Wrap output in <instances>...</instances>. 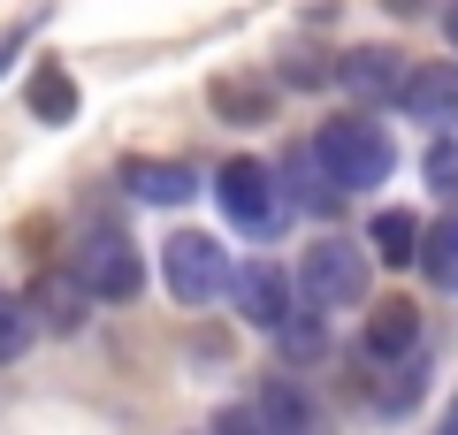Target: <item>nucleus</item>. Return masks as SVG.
Wrapping results in <instances>:
<instances>
[{
	"instance_id": "obj_16",
	"label": "nucleus",
	"mask_w": 458,
	"mask_h": 435,
	"mask_svg": "<svg viewBox=\"0 0 458 435\" xmlns=\"http://www.w3.org/2000/svg\"><path fill=\"white\" fill-rule=\"evenodd\" d=\"M412 260H420V275L436 290H458V214H436V229L420 237V252H412Z\"/></svg>"
},
{
	"instance_id": "obj_18",
	"label": "nucleus",
	"mask_w": 458,
	"mask_h": 435,
	"mask_svg": "<svg viewBox=\"0 0 458 435\" xmlns=\"http://www.w3.org/2000/svg\"><path fill=\"white\" fill-rule=\"evenodd\" d=\"M276 344H283V367H321V359H328V328H321V313H291V321L276 328Z\"/></svg>"
},
{
	"instance_id": "obj_7",
	"label": "nucleus",
	"mask_w": 458,
	"mask_h": 435,
	"mask_svg": "<svg viewBox=\"0 0 458 435\" xmlns=\"http://www.w3.org/2000/svg\"><path fill=\"white\" fill-rule=\"evenodd\" d=\"M336 84L360 107H397V92H405V54L397 47H352V54H336Z\"/></svg>"
},
{
	"instance_id": "obj_2",
	"label": "nucleus",
	"mask_w": 458,
	"mask_h": 435,
	"mask_svg": "<svg viewBox=\"0 0 458 435\" xmlns=\"http://www.w3.org/2000/svg\"><path fill=\"white\" fill-rule=\"evenodd\" d=\"M69 275H77V290L92 306H131L138 290H146V260H138L131 229H114V222H92L69 244Z\"/></svg>"
},
{
	"instance_id": "obj_12",
	"label": "nucleus",
	"mask_w": 458,
	"mask_h": 435,
	"mask_svg": "<svg viewBox=\"0 0 458 435\" xmlns=\"http://www.w3.org/2000/svg\"><path fill=\"white\" fill-rule=\"evenodd\" d=\"M23 313H31V328H54V337H69V328H84L92 298L77 290V275H69V268H47V275L31 283V306H23Z\"/></svg>"
},
{
	"instance_id": "obj_19",
	"label": "nucleus",
	"mask_w": 458,
	"mask_h": 435,
	"mask_svg": "<svg viewBox=\"0 0 458 435\" xmlns=\"http://www.w3.org/2000/svg\"><path fill=\"white\" fill-rule=\"evenodd\" d=\"M276 77L291 84V92H321V84H336V54H321V47H291L276 62Z\"/></svg>"
},
{
	"instance_id": "obj_13",
	"label": "nucleus",
	"mask_w": 458,
	"mask_h": 435,
	"mask_svg": "<svg viewBox=\"0 0 458 435\" xmlns=\"http://www.w3.org/2000/svg\"><path fill=\"white\" fill-rule=\"evenodd\" d=\"M123 192H131L138 207H191L199 176L183 161H123Z\"/></svg>"
},
{
	"instance_id": "obj_20",
	"label": "nucleus",
	"mask_w": 458,
	"mask_h": 435,
	"mask_svg": "<svg viewBox=\"0 0 458 435\" xmlns=\"http://www.w3.org/2000/svg\"><path fill=\"white\" fill-rule=\"evenodd\" d=\"M31 337H38V328H31V313H23V298H16V290H0V367H16V359L31 352Z\"/></svg>"
},
{
	"instance_id": "obj_3",
	"label": "nucleus",
	"mask_w": 458,
	"mask_h": 435,
	"mask_svg": "<svg viewBox=\"0 0 458 435\" xmlns=\"http://www.w3.org/2000/svg\"><path fill=\"white\" fill-rule=\"evenodd\" d=\"M291 290L306 298L313 313H344V306H360V298H367V252H360L352 237H313L306 252H298Z\"/></svg>"
},
{
	"instance_id": "obj_17",
	"label": "nucleus",
	"mask_w": 458,
	"mask_h": 435,
	"mask_svg": "<svg viewBox=\"0 0 458 435\" xmlns=\"http://www.w3.org/2000/svg\"><path fill=\"white\" fill-rule=\"evenodd\" d=\"M412 252H420V222L405 207H382L375 214V260L382 268H412Z\"/></svg>"
},
{
	"instance_id": "obj_4",
	"label": "nucleus",
	"mask_w": 458,
	"mask_h": 435,
	"mask_svg": "<svg viewBox=\"0 0 458 435\" xmlns=\"http://www.w3.org/2000/svg\"><path fill=\"white\" fill-rule=\"evenodd\" d=\"M161 283L176 306H214V298H229V252L207 237V229H176V237L161 244Z\"/></svg>"
},
{
	"instance_id": "obj_22",
	"label": "nucleus",
	"mask_w": 458,
	"mask_h": 435,
	"mask_svg": "<svg viewBox=\"0 0 458 435\" xmlns=\"http://www.w3.org/2000/svg\"><path fill=\"white\" fill-rule=\"evenodd\" d=\"M207 435H260V420L245 413V405H222V413H214V428Z\"/></svg>"
},
{
	"instance_id": "obj_23",
	"label": "nucleus",
	"mask_w": 458,
	"mask_h": 435,
	"mask_svg": "<svg viewBox=\"0 0 458 435\" xmlns=\"http://www.w3.org/2000/svg\"><path fill=\"white\" fill-rule=\"evenodd\" d=\"M31 31H38V23H16V31L0 38V77H8V62H16V54H23V47H31Z\"/></svg>"
},
{
	"instance_id": "obj_9",
	"label": "nucleus",
	"mask_w": 458,
	"mask_h": 435,
	"mask_svg": "<svg viewBox=\"0 0 458 435\" xmlns=\"http://www.w3.org/2000/svg\"><path fill=\"white\" fill-rule=\"evenodd\" d=\"M360 352H367V367H405L412 352H420V306L412 298H382L375 313H367V328H360Z\"/></svg>"
},
{
	"instance_id": "obj_8",
	"label": "nucleus",
	"mask_w": 458,
	"mask_h": 435,
	"mask_svg": "<svg viewBox=\"0 0 458 435\" xmlns=\"http://www.w3.org/2000/svg\"><path fill=\"white\" fill-rule=\"evenodd\" d=\"M397 107H405L412 123H428L436 138H451V130H458V62H420V69H405Z\"/></svg>"
},
{
	"instance_id": "obj_24",
	"label": "nucleus",
	"mask_w": 458,
	"mask_h": 435,
	"mask_svg": "<svg viewBox=\"0 0 458 435\" xmlns=\"http://www.w3.org/2000/svg\"><path fill=\"white\" fill-rule=\"evenodd\" d=\"M428 435H458V389H451V405H443V420H436Z\"/></svg>"
},
{
	"instance_id": "obj_1",
	"label": "nucleus",
	"mask_w": 458,
	"mask_h": 435,
	"mask_svg": "<svg viewBox=\"0 0 458 435\" xmlns=\"http://www.w3.org/2000/svg\"><path fill=\"white\" fill-rule=\"evenodd\" d=\"M306 153H313V168L328 176L336 199L375 192V183L397 176V138L375 123V115H328V123L306 138Z\"/></svg>"
},
{
	"instance_id": "obj_25",
	"label": "nucleus",
	"mask_w": 458,
	"mask_h": 435,
	"mask_svg": "<svg viewBox=\"0 0 458 435\" xmlns=\"http://www.w3.org/2000/svg\"><path fill=\"white\" fill-rule=\"evenodd\" d=\"M443 38H451V47H458V0H451V8H443Z\"/></svg>"
},
{
	"instance_id": "obj_10",
	"label": "nucleus",
	"mask_w": 458,
	"mask_h": 435,
	"mask_svg": "<svg viewBox=\"0 0 458 435\" xmlns=\"http://www.w3.org/2000/svg\"><path fill=\"white\" fill-rule=\"evenodd\" d=\"M207 107L222 115V123L252 130V123H267V115H276V77H252V69H222V77L207 84Z\"/></svg>"
},
{
	"instance_id": "obj_14",
	"label": "nucleus",
	"mask_w": 458,
	"mask_h": 435,
	"mask_svg": "<svg viewBox=\"0 0 458 435\" xmlns=\"http://www.w3.org/2000/svg\"><path fill=\"white\" fill-rule=\"evenodd\" d=\"M23 99H31V115H38L47 130H69V123H77V107H84L77 77H69V69L54 62V54H47L38 69H31V77H23Z\"/></svg>"
},
{
	"instance_id": "obj_5",
	"label": "nucleus",
	"mask_w": 458,
	"mask_h": 435,
	"mask_svg": "<svg viewBox=\"0 0 458 435\" xmlns=\"http://www.w3.org/2000/svg\"><path fill=\"white\" fill-rule=\"evenodd\" d=\"M214 199H222L229 229H245V237H276L283 229V192H276V168L237 153V161L214 168Z\"/></svg>"
},
{
	"instance_id": "obj_6",
	"label": "nucleus",
	"mask_w": 458,
	"mask_h": 435,
	"mask_svg": "<svg viewBox=\"0 0 458 435\" xmlns=\"http://www.w3.org/2000/svg\"><path fill=\"white\" fill-rule=\"evenodd\" d=\"M229 298H237V321L267 328V337L298 313V290H291V275H283L276 260H245V268H229Z\"/></svg>"
},
{
	"instance_id": "obj_21",
	"label": "nucleus",
	"mask_w": 458,
	"mask_h": 435,
	"mask_svg": "<svg viewBox=\"0 0 458 435\" xmlns=\"http://www.w3.org/2000/svg\"><path fill=\"white\" fill-rule=\"evenodd\" d=\"M420 176H428V192H436V199H458V138H436V145H428Z\"/></svg>"
},
{
	"instance_id": "obj_11",
	"label": "nucleus",
	"mask_w": 458,
	"mask_h": 435,
	"mask_svg": "<svg viewBox=\"0 0 458 435\" xmlns=\"http://www.w3.org/2000/svg\"><path fill=\"white\" fill-rule=\"evenodd\" d=\"M245 413L260 420V435H313V428H321V420H313V397L291 382V374H267V382L252 389Z\"/></svg>"
},
{
	"instance_id": "obj_15",
	"label": "nucleus",
	"mask_w": 458,
	"mask_h": 435,
	"mask_svg": "<svg viewBox=\"0 0 458 435\" xmlns=\"http://www.w3.org/2000/svg\"><path fill=\"white\" fill-rule=\"evenodd\" d=\"M276 192H291V207H306V214H336V207H344V199L328 192V176L313 168V153H306V145H298L291 161L276 168Z\"/></svg>"
}]
</instances>
